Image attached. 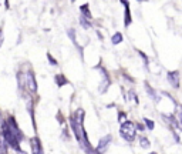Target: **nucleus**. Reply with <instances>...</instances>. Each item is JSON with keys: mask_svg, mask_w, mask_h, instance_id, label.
Returning <instances> with one entry per match:
<instances>
[{"mask_svg": "<svg viewBox=\"0 0 182 154\" xmlns=\"http://www.w3.org/2000/svg\"><path fill=\"white\" fill-rule=\"evenodd\" d=\"M122 4H124V7H125V14H124V25H125V27L127 26L131 25V22H132V19H131V12H129V3L128 1H125V0H122L121 1Z\"/></svg>", "mask_w": 182, "mask_h": 154, "instance_id": "6", "label": "nucleus"}, {"mask_svg": "<svg viewBox=\"0 0 182 154\" xmlns=\"http://www.w3.org/2000/svg\"><path fill=\"white\" fill-rule=\"evenodd\" d=\"M140 144H141V147H142V148H148V147L151 146L150 140H148L147 137H141V138H140Z\"/></svg>", "mask_w": 182, "mask_h": 154, "instance_id": "14", "label": "nucleus"}, {"mask_svg": "<svg viewBox=\"0 0 182 154\" xmlns=\"http://www.w3.org/2000/svg\"><path fill=\"white\" fill-rule=\"evenodd\" d=\"M80 10H81L83 16L87 17L88 20H91V12H90V9H88V4H83V6L80 7Z\"/></svg>", "mask_w": 182, "mask_h": 154, "instance_id": "9", "label": "nucleus"}, {"mask_svg": "<svg viewBox=\"0 0 182 154\" xmlns=\"http://www.w3.org/2000/svg\"><path fill=\"white\" fill-rule=\"evenodd\" d=\"M144 121H145V127L148 130H154L155 129V123L152 121L151 119H147V117H144Z\"/></svg>", "mask_w": 182, "mask_h": 154, "instance_id": "13", "label": "nucleus"}, {"mask_svg": "<svg viewBox=\"0 0 182 154\" xmlns=\"http://www.w3.org/2000/svg\"><path fill=\"white\" fill-rule=\"evenodd\" d=\"M144 84H145V90H147V93H148V94L151 96V98H154L155 101H159V100H161V97H159L158 94H157V91H155V90L152 89V87H151L150 84L147 83V81H145Z\"/></svg>", "mask_w": 182, "mask_h": 154, "instance_id": "7", "label": "nucleus"}, {"mask_svg": "<svg viewBox=\"0 0 182 154\" xmlns=\"http://www.w3.org/2000/svg\"><path fill=\"white\" fill-rule=\"evenodd\" d=\"M150 154H157V153H155V151H152V153H150Z\"/></svg>", "mask_w": 182, "mask_h": 154, "instance_id": "23", "label": "nucleus"}, {"mask_svg": "<svg viewBox=\"0 0 182 154\" xmlns=\"http://www.w3.org/2000/svg\"><path fill=\"white\" fill-rule=\"evenodd\" d=\"M129 94H131V96H132V98H134V103H137V104H138V103H140V100H138V96H135L134 90H131V91H129Z\"/></svg>", "mask_w": 182, "mask_h": 154, "instance_id": "19", "label": "nucleus"}, {"mask_svg": "<svg viewBox=\"0 0 182 154\" xmlns=\"http://www.w3.org/2000/svg\"><path fill=\"white\" fill-rule=\"evenodd\" d=\"M67 34L70 36V39L73 40V43L77 44V41H76V30H74V29H70V30H67Z\"/></svg>", "mask_w": 182, "mask_h": 154, "instance_id": "15", "label": "nucleus"}, {"mask_svg": "<svg viewBox=\"0 0 182 154\" xmlns=\"http://www.w3.org/2000/svg\"><path fill=\"white\" fill-rule=\"evenodd\" d=\"M119 134L121 137L124 138L125 141H134L135 136H137V130H135V124L132 121H125L121 124V129H119Z\"/></svg>", "mask_w": 182, "mask_h": 154, "instance_id": "1", "label": "nucleus"}, {"mask_svg": "<svg viewBox=\"0 0 182 154\" xmlns=\"http://www.w3.org/2000/svg\"><path fill=\"white\" fill-rule=\"evenodd\" d=\"M168 81L171 83V86L174 89H179V72L178 70H174V72H169L168 76H166Z\"/></svg>", "mask_w": 182, "mask_h": 154, "instance_id": "3", "label": "nucleus"}, {"mask_svg": "<svg viewBox=\"0 0 182 154\" xmlns=\"http://www.w3.org/2000/svg\"><path fill=\"white\" fill-rule=\"evenodd\" d=\"M179 119H181V121H182V111H179Z\"/></svg>", "mask_w": 182, "mask_h": 154, "instance_id": "22", "label": "nucleus"}, {"mask_svg": "<svg viewBox=\"0 0 182 154\" xmlns=\"http://www.w3.org/2000/svg\"><path fill=\"white\" fill-rule=\"evenodd\" d=\"M108 86H110V79L108 77H104V81L100 84V93H105L107 91V89H108Z\"/></svg>", "mask_w": 182, "mask_h": 154, "instance_id": "10", "label": "nucleus"}, {"mask_svg": "<svg viewBox=\"0 0 182 154\" xmlns=\"http://www.w3.org/2000/svg\"><path fill=\"white\" fill-rule=\"evenodd\" d=\"M54 80H55V83H57L58 87H63V86H65V84H68V80L64 77L63 74H55Z\"/></svg>", "mask_w": 182, "mask_h": 154, "instance_id": "8", "label": "nucleus"}, {"mask_svg": "<svg viewBox=\"0 0 182 154\" xmlns=\"http://www.w3.org/2000/svg\"><path fill=\"white\" fill-rule=\"evenodd\" d=\"M30 144H32L33 154H43V147H41V143L37 137H33L30 140Z\"/></svg>", "mask_w": 182, "mask_h": 154, "instance_id": "5", "label": "nucleus"}, {"mask_svg": "<svg viewBox=\"0 0 182 154\" xmlns=\"http://www.w3.org/2000/svg\"><path fill=\"white\" fill-rule=\"evenodd\" d=\"M111 41H112V44H119V43L122 41V34L119 32L114 33V36L111 37Z\"/></svg>", "mask_w": 182, "mask_h": 154, "instance_id": "11", "label": "nucleus"}, {"mask_svg": "<svg viewBox=\"0 0 182 154\" xmlns=\"http://www.w3.org/2000/svg\"><path fill=\"white\" fill-rule=\"evenodd\" d=\"M0 120H1V114H0Z\"/></svg>", "mask_w": 182, "mask_h": 154, "instance_id": "24", "label": "nucleus"}, {"mask_svg": "<svg viewBox=\"0 0 182 154\" xmlns=\"http://www.w3.org/2000/svg\"><path fill=\"white\" fill-rule=\"evenodd\" d=\"M125 117V113H122V111H119L118 114V121H122V119Z\"/></svg>", "mask_w": 182, "mask_h": 154, "instance_id": "20", "label": "nucleus"}, {"mask_svg": "<svg viewBox=\"0 0 182 154\" xmlns=\"http://www.w3.org/2000/svg\"><path fill=\"white\" fill-rule=\"evenodd\" d=\"M1 43H3V32L0 29V47H1Z\"/></svg>", "mask_w": 182, "mask_h": 154, "instance_id": "21", "label": "nucleus"}, {"mask_svg": "<svg viewBox=\"0 0 182 154\" xmlns=\"http://www.w3.org/2000/svg\"><path fill=\"white\" fill-rule=\"evenodd\" d=\"M137 53H138V54H140V56L144 59V61H145V67H148V63H150V60H148V57L144 54V51H141V50H137Z\"/></svg>", "mask_w": 182, "mask_h": 154, "instance_id": "16", "label": "nucleus"}, {"mask_svg": "<svg viewBox=\"0 0 182 154\" xmlns=\"http://www.w3.org/2000/svg\"><path fill=\"white\" fill-rule=\"evenodd\" d=\"M168 119H169V120H171V121H172V124H174L175 127H178V129H182L181 126H179V123L176 121V119H175L174 116H168Z\"/></svg>", "mask_w": 182, "mask_h": 154, "instance_id": "17", "label": "nucleus"}, {"mask_svg": "<svg viewBox=\"0 0 182 154\" xmlns=\"http://www.w3.org/2000/svg\"><path fill=\"white\" fill-rule=\"evenodd\" d=\"M80 25L83 26L84 29H90V27H91V23L88 22V19H87V17H84V16H81V17H80Z\"/></svg>", "mask_w": 182, "mask_h": 154, "instance_id": "12", "label": "nucleus"}, {"mask_svg": "<svg viewBox=\"0 0 182 154\" xmlns=\"http://www.w3.org/2000/svg\"><path fill=\"white\" fill-rule=\"evenodd\" d=\"M26 83H27V87L30 89V91H33V93L37 91V83H36L33 72H29V73L26 74Z\"/></svg>", "mask_w": 182, "mask_h": 154, "instance_id": "4", "label": "nucleus"}, {"mask_svg": "<svg viewBox=\"0 0 182 154\" xmlns=\"http://www.w3.org/2000/svg\"><path fill=\"white\" fill-rule=\"evenodd\" d=\"M111 141H112V136L111 134H107V136H104L100 141H98V144H97V153H104L108 146L111 144Z\"/></svg>", "mask_w": 182, "mask_h": 154, "instance_id": "2", "label": "nucleus"}, {"mask_svg": "<svg viewBox=\"0 0 182 154\" xmlns=\"http://www.w3.org/2000/svg\"><path fill=\"white\" fill-rule=\"evenodd\" d=\"M47 59H48V61H50V64H51V66H57V60H55V59L51 56L50 53H47Z\"/></svg>", "mask_w": 182, "mask_h": 154, "instance_id": "18", "label": "nucleus"}]
</instances>
